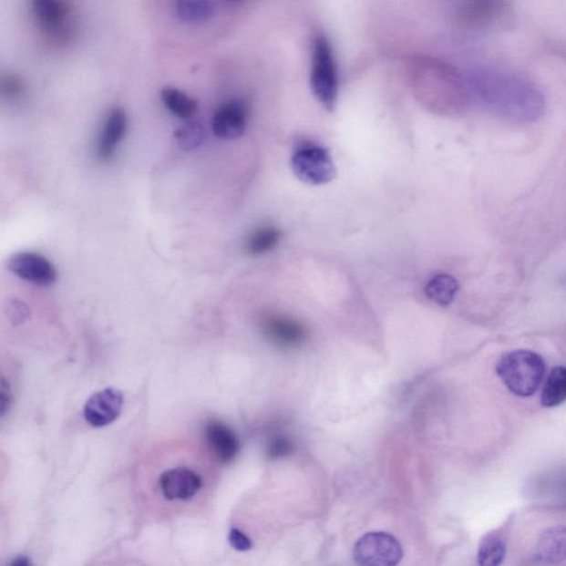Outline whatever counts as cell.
<instances>
[{
    "label": "cell",
    "instance_id": "cell-2",
    "mask_svg": "<svg viewBox=\"0 0 566 566\" xmlns=\"http://www.w3.org/2000/svg\"><path fill=\"white\" fill-rule=\"evenodd\" d=\"M408 75L413 95L426 110L449 118L468 110V86L448 62L428 56L414 57L409 61Z\"/></svg>",
    "mask_w": 566,
    "mask_h": 566
},
{
    "label": "cell",
    "instance_id": "cell-11",
    "mask_svg": "<svg viewBox=\"0 0 566 566\" xmlns=\"http://www.w3.org/2000/svg\"><path fill=\"white\" fill-rule=\"evenodd\" d=\"M249 106L245 100L232 98L220 107L211 119L212 131L217 138L233 139L246 131Z\"/></svg>",
    "mask_w": 566,
    "mask_h": 566
},
{
    "label": "cell",
    "instance_id": "cell-15",
    "mask_svg": "<svg viewBox=\"0 0 566 566\" xmlns=\"http://www.w3.org/2000/svg\"><path fill=\"white\" fill-rule=\"evenodd\" d=\"M566 533L563 527L548 530L540 538L536 548V560L542 564H557L565 559Z\"/></svg>",
    "mask_w": 566,
    "mask_h": 566
},
{
    "label": "cell",
    "instance_id": "cell-3",
    "mask_svg": "<svg viewBox=\"0 0 566 566\" xmlns=\"http://www.w3.org/2000/svg\"><path fill=\"white\" fill-rule=\"evenodd\" d=\"M496 372L513 396L530 397L541 386L545 363L543 357L536 352L517 350L501 356Z\"/></svg>",
    "mask_w": 566,
    "mask_h": 566
},
{
    "label": "cell",
    "instance_id": "cell-20",
    "mask_svg": "<svg viewBox=\"0 0 566 566\" xmlns=\"http://www.w3.org/2000/svg\"><path fill=\"white\" fill-rule=\"evenodd\" d=\"M506 542L499 534L489 533L482 540L478 550V565L500 566L505 561Z\"/></svg>",
    "mask_w": 566,
    "mask_h": 566
},
{
    "label": "cell",
    "instance_id": "cell-21",
    "mask_svg": "<svg viewBox=\"0 0 566 566\" xmlns=\"http://www.w3.org/2000/svg\"><path fill=\"white\" fill-rule=\"evenodd\" d=\"M162 101L166 108L179 118H190L197 111V103L183 91L175 87H165L162 91Z\"/></svg>",
    "mask_w": 566,
    "mask_h": 566
},
{
    "label": "cell",
    "instance_id": "cell-9",
    "mask_svg": "<svg viewBox=\"0 0 566 566\" xmlns=\"http://www.w3.org/2000/svg\"><path fill=\"white\" fill-rule=\"evenodd\" d=\"M262 334L273 345L282 349H294L306 339L304 325L293 316L280 314H268L261 321Z\"/></svg>",
    "mask_w": 566,
    "mask_h": 566
},
{
    "label": "cell",
    "instance_id": "cell-13",
    "mask_svg": "<svg viewBox=\"0 0 566 566\" xmlns=\"http://www.w3.org/2000/svg\"><path fill=\"white\" fill-rule=\"evenodd\" d=\"M205 439L216 458L228 464L236 458L239 451V440L233 430L224 423L212 420L205 427Z\"/></svg>",
    "mask_w": 566,
    "mask_h": 566
},
{
    "label": "cell",
    "instance_id": "cell-25",
    "mask_svg": "<svg viewBox=\"0 0 566 566\" xmlns=\"http://www.w3.org/2000/svg\"><path fill=\"white\" fill-rule=\"evenodd\" d=\"M0 87H2V91L6 93L8 96L18 95L19 91L22 90L23 85L17 77H7L3 79L2 83H0Z\"/></svg>",
    "mask_w": 566,
    "mask_h": 566
},
{
    "label": "cell",
    "instance_id": "cell-12",
    "mask_svg": "<svg viewBox=\"0 0 566 566\" xmlns=\"http://www.w3.org/2000/svg\"><path fill=\"white\" fill-rule=\"evenodd\" d=\"M160 485L166 499L185 501L200 491L201 479L193 470L180 467L165 471L160 476Z\"/></svg>",
    "mask_w": 566,
    "mask_h": 566
},
{
    "label": "cell",
    "instance_id": "cell-7",
    "mask_svg": "<svg viewBox=\"0 0 566 566\" xmlns=\"http://www.w3.org/2000/svg\"><path fill=\"white\" fill-rule=\"evenodd\" d=\"M353 559L356 566H398L403 559V548L392 534L368 532L357 540Z\"/></svg>",
    "mask_w": 566,
    "mask_h": 566
},
{
    "label": "cell",
    "instance_id": "cell-19",
    "mask_svg": "<svg viewBox=\"0 0 566 566\" xmlns=\"http://www.w3.org/2000/svg\"><path fill=\"white\" fill-rule=\"evenodd\" d=\"M280 239H282V231L274 226H262L257 228L248 237L246 242V251L252 256H261V254L272 252L276 248Z\"/></svg>",
    "mask_w": 566,
    "mask_h": 566
},
{
    "label": "cell",
    "instance_id": "cell-22",
    "mask_svg": "<svg viewBox=\"0 0 566 566\" xmlns=\"http://www.w3.org/2000/svg\"><path fill=\"white\" fill-rule=\"evenodd\" d=\"M179 17L183 22L189 24L205 23L214 15V7L210 2H193V0H186L178 4Z\"/></svg>",
    "mask_w": 566,
    "mask_h": 566
},
{
    "label": "cell",
    "instance_id": "cell-14",
    "mask_svg": "<svg viewBox=\"0 0 566 566\" xmlns=\"http://www.w3.org/2000/svg\"><path fill=\"white\" fill-rule=\"evenodd\" d=\"M128 131V116L123 108H114L106 119L98 143V157L103 162L113 158Z\"/></svg>",
    "mask_w": 566,
    "mask_h": 566
},
{
    "label": "cell",
    "instance_id": "cell-18",
    "mask_svg": "<svg viewBox=\"0 0 566 566\" xmlns=\"http://www.w3.org/2000/svg\"><path fill=\"white\" fill-rule=\"evenodd\" d=\"M566 372L564 366L554 367L549 374L541 394L542 406L553 408L565 401Z\"/></svg>",
    "mask_w": 566,
    "mask_h": 566
},
{
    "label": "cell",
    "instance_id": "cell-8",
    "mask_svg": "<svg viewBox=\"0 0 566 566\" xmlns=\"http://www.w3.org/2000/svg\"><path fill=\"white\" fill-rule=\"evenodd\" d=\"M8 269L15 276L38 287H50L58 273L48 259L36 252H19L9 258Z\"/></svg>",
    "mask_w": 566,
    "mask_h": 566
},
{
    "label": "cell",
    "instance_id": "cell-5",
    "mask_svg": "<svg viewBox=\"0 0 566 566\" xmlns=\"http://www.w3.org/2000/svg\"><path fill=\"white\" fill-rule=\"evenodd\" d=\"M311 89L322 107L334 111L339 96V71L330 40L324 34L315 36L311 64Z\"/></svg>",
    "mask_w": 566,
    "mask_h": 566
},
{
    "label": "cell",
    "instance_id": "cell-1",
    "mask_svg": "<svg viewBox=\"0 0 566 566\" xmlns=\"http://www.w3.org/2000/svg\"><path fill=\"white\" fill-rule=\"evenodd\" d=\"M467 86L488 111L508 121L531 123L544 111V97L539 87L507 72L478 70Z\"/></svg>",
    "mask_w": 566,
    "mask_h": 566
},
{
    "label": "cell",
    "instance_id": "cell-10",
    "mask_svg": "<svg viewBox=\"0 0 566 566\" xmlns=\"http://www.w3.org/2000/svg\"><path fill=\"white\" fill-rule=\"evenodd\" d=\"M124 405L123 393L116 388H106L87 399L83 417L92 427L102 428L116 422Z\"/></svg>",
    "mask_w": 566,
    "mask_h": 566
},
{
    "label": "cell",
    "instance_id": "cell-26",
    "mask_svg": "<svg viewBox=\"0 0 566 566\" xmlns=\"http://www.w3.org/2000/svg\"><path fill=\"white\" fill-rule=\"evenodd\" d=\"M180 141L187 144H197L201 141V133L199 128H187L180 134Z\"/></svg>",
    "mask_w": 566,
    "mask_h": 566
},
{
    "label": "cell",
    "instance_id": "cell-16",
    "mask_svg": "<svg viewBox=\"0 0 566 566\" xmlns=\"http://www.w3.org/2000/svg\"><path fill=\"white\" fill-rule=\"evenodd\" d=\"M458 291V282L448 273L436 274L429 280L425 288V293L428 299L440 306H448L453 304Z\"/></svg>",
    "mask_w": 566,
    "mask_h": 566
},
{
    "label": "cell",
    "instance_id": "cell-24",
    "mask_svg": "<svg viewBox=\"0 0 566 566\" xmlns=\"http://www.w3.org/2000/svg\"><path fill=\"white\" fill-rule=\"evenodd\" d=\"M228 541H230L232 548L237 550V551L245 552L252 548V540L238 529L231 530Z\"/></svg>",
    "mask_w": 566,
    "mask_h": 566
},
{
    "label": "cell",
    "instance_id": "cell-17",
    "mask_svg": "<svg viewBox=\"0 0 566 566\" xmlns=\"http://www.w3.org/2000/svg\"><path fill=\"white\" fill-rule=\"evenodd\" d=\"M33 10L41 26L50 30L59 28L69 13L67 4L58 0H37L33 4Z\"/></svg>",
    "mask_w": 566,
    "mask_h": 566
},
{
    "label": "cell",
    "instance_id": "cell-29",
    "mask_svg": "<svg viewBox=\"0 0 566 566\" xmlns=\"http://www.w3.org/2000/svg\"><path fill=\"white\" fill-rule=\"evenodd\" d=\"M10 566H31L30 560L24 555H19L15 558Z\"/></svg>",
    "mask_w": 566,
    "mask_h": 566
},
{
    "label": "cell",
    "instance_id": "cell-6",
    "mask_svg": "<svg viewBox=\"0 0 566 566\" xmlns=\"http://www.w3.org/2000/svg\"><path fill=\"white\" fill-rule=\"evenodd\" d=\"M291 166L298 180L311 186L329 184L336 175L329 150L318 144L300 145L291 159Z\"/></svg>",
    "mask_w": 566,
    "mask_h": 566
},
{
    "label": "cell",
    "instance_id": "cell-28",
    "mask_svg": "<svg viewBox=\"0 0 566 566\" xmlns=\"http://www.w3.org/2000/svg\"><path fill=\"white\" fill-rule=\"evenodd\" d=\"M12 399L7 392L0 391V417H3L9 410Z\"/></svg>",
    "mask_w": 566,
    "mask_h": 566
},
{
    "label": "cell",
    "instance_id": "cell-27",
    "mask_svg": "<svg viewBox=\"0 0 566 566\" xmlns=\"http://www.w3.org/2000/svg\"><path fill=\"white\" fill-rule=\"evenodd\" d=\"M12 315L15 316V322H23L27 318V309H26L24 304L15 303V304L12 305Z\"/></svg>",
    "mask_w": 566,
    "mask_h": 566
},
{
    "label": "cell",
    "instance_id": "cell-23",
    "mask_svg": "<svg viewBox=\"0 0 566 566\" xmlns=\"http://www.w3.org/2000/svg\"><path fill=\"white\" fill-rule=\"evenodd\" d=\"M293 445L287 436L277 435L270 439L268 455L272 459H282L293 453Z\"/></svg>",
    "mask_w": 566,
    "mask_h": 566
},
{
    "label": "cell",
    "instance_id": "cell-4",
    "mask_svg": "<svg viewBox=\"0 0 566 566\" xmlns=\"http://www.w3.org/2000/svg\"><path fill=\"white\" fill-rule=\"evenodd\" d=\"M451 20L457 27L467 31L502 30L513 22L512 5L492 0H469L454 5Z\"/></svg>",
    "mask_w": 566,
    "mask_h": 566
}]
</instances>
